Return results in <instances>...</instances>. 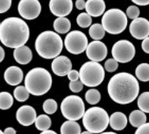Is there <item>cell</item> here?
I'll use <instances>...</instances> for the list:
<instances>
[{"instance_id":"cell-1","label":"cell","mask_w":149,"mask_h":134,"mask_svg":"<svg viewBox=\"0 0 149 134\" xmlns=\"http://www.w3.org/2000/svg\"><path fill=\"white\" fill-rule=\"evenodd\" d=\"M139 83L133 75L127 73H117L113 76L108 85V91L111 98L119 104L133 102L138 96Z\"/></svg>"},{"instance_id":"cell-2","label":"cell","mask_w":149,"mask_h":134,"mask_svg":"<svg viewBox=\"0 0 149 134\" xmlns=\"http://www.w3.org/2000/svg\"><path fill=\"white\" fill-rule=\"evenodd\" d=\"M28 26L17 17L6 18L0 25V40L3 45L11 48H17L25 45L29 37Z\"/></svg>"},{"instance_id":"cell-3","label":"cell","mask_w":149,"mask_h":134,"mask_svg":"<svg viewBox=\"0 0 149 134\" xmlns=\"http://www.w3.org/2000/svg\"><path fill=\"white\" fill-rule=\"evenodd\" d=\"M36 50L39 56L47 59L58 57L63 47V41L58 34L52 31H45L36 39Z\"/></svg>"},{"instance_id":"cell-4","label":"cell","mask_w":149,"mask_h":134,"mask_svg":"<svg viewBox=\"0 0 149 134\" xmlns=\"http://www.w3.org/2000/svg\"><path fill=\"white\" fill-rule=\"evenodd\" d=\"M52 84L51 75L45 68H33L26 75L24 80L25 87L30 94L40 96L49 90Z\"/></svg>"},{"instance_id":"cell-5","label":"cell","mask_w":149,"mask_h":134,"mask_svg":"<svg viewBox=\"0 0 149 134\" xmlns=\"http://www.w3.org/2000/svg\"><path fill=\"white\" fill-rule=\"evenodd\" d=\"M109 123L107 112L99 107L90 108L83 117V126L91 133H102L107 128Z\"/></svg>"},{"instance_id":"cell-6","label":"cell","mask_w":149,"mask_h":134,"mask_svg":"<svg viewBox=\"0 0 149 134\" xmlns=\"http://www.w3.org/2000/svg\"><path fill=\"white\" fill-rule=\"evenodd\" d=\"M127 16L123 11L117 8L109 9L103 14L101 24L105 30L111 35L123 32L127 25Z\"/></svg>"},{"instance_id":"cell-7","label":"cell","mask_w":149,"mask_h":134,"mask_svg":"<svg viewBox=\"0 0 149 134\" xmlns=\"http://www.w3.org/2000/svg\"><path fill=\"white\" fill-rule=\"evenodd\" d=\"M79 75L80 80L85 86L95 87L104 81L105 72L102 65L98 62L91 61L82 65Z\"/></svg>"},{"instance_id":"cell-8","label":"cell","mask_w":149,"mask_h":134,"mask_svg":"<svg viewBox=\"0 0 149 134\" xmlns=\"http://www.w3.org/2000/svg\"><path fill=\"white\" fill-rule=\"evenodd\" d=\"M61 110L65 118L70 120H78L83 117L85 113L84 103L79 96H68L62 102Z\"/></svg>"},{"instance_id":"cell-9","label":"cell","mask_w":149,"mask_h":134,"mask_svg":"<svg viewBox=\"0 0 149 134\" xmlns=\"http://www.w3.org/2000/svg\"><path fill=\"white\" fill-rule=\"evenodd\" d=\"M65 45L68 51L73 54L78 55L86 50L88 45L87 37L86 35L78 30L72 31L66 36Z\"/></svg>"},{"instance_id":"cell-10","label":"cell","mask_w":149,"mask_h":134,"mask_svg":"<svg viewBox=\"0 0 149 134\" xmlns=\"http://www.w3.org/2000/svg\"><path fill=\"white\" fill-rule=\"evenodd\" d=\"M135 48L132 42L122 40L118 41L113 45L112 54L116 61L121 63L130 62L135 55Z\"/></svg>"},{"instance_id":"cell-11","label":"cell","mask_w":149,"mask_h":134,"mask_svg":"<svg viewBox=\"0 0 149 134\" xmlns=\"http://www.w3.org/2000/svg\"><path fill=\"white\" fill-rule=\"evenodd\" d=\"M41 9V5L38 0H21L18 6L19 15L27 20L37 18Z\"/></svg>"},{"instance_id":"cell-12","label":"cell","mask_w":149,"mask_h":134,"mask_svg":"<svg viewBox=\"0 0 149 134\" xmlns=\"http://www.w3.org/2000/svg\"><path fill=\"white\" fill-rule=\"evenodd\" d=\"M87 57L91 61H103L107 56L108 50L105 44L100 40H94L88 44L86 49Z\"/></svg>"},{"instance_id":"cell-13","label":"cell","mask_w":149,"mask_h":134,"mask_svg":"<svg viewBox=\"0 0 149 134\" xmlns=\"http://www.w3.org/2000/svg\"><path fill=\"white\" fill-rule=\"evenodd\" d=\"M129 31L134 38L143 40L149 36V21L142 17L133 20L129 27Z\"/></svg>"},{"instance_id":"cell-14","label":"cell","mask_w":149,"mask_h":134,"mask_svg":"<svg viewBox=\"0 0 149 134\" xmlns=\"http://www.w3.org/2000/svg\"><path fill=\"white\" fill-rule=\"evenodd\" d=\"M49 6L54 15L58 17H65L72 10L73 3L72 0H50Z\"/></svg>"},{"instance_id":"cell-15","label":"cell","mask_w":149,"mask_h":134,"mask_svg":"<svg viewBox=\"0 0 149 134\" xmlns=\"http://www.w3.org/2000/svg\"><path fill=\"white\" fill-rule=\"evenodd\" d=\"M16 117L21 125L25 126H29L35 122L37 118L36 112L31 106H22L16 112Z\"/></svg>"},{"instance_id":"cell-16","label":"cell","mask_w":149,"mask_h":134,"mask_svg":"<svg viewBox=\"0 0 149 134\" xmlns=\"http://www.w3.org/2000/svg\"><path fill=\"white\" fill-rule=\"evenodd\" d=\"M72 66L71 60L63 55L56 57L52 64V71L56 75L61 77L68 75L71 70Z\"/></svg>"},{"instance_id":"cell-17","label":"cell","mask_w":149,"mask_h":134,"mask_svg":"<svg viewBox=\"0 0 149 134\" xmlns=\"http://www.w3.org/2000/svg\"><path fill=\"white\" fill-rule=\"evenodd\" d=\"M23 77L22 70L15 66L7 68L4 74L5 80L8 84L12 86H17L20 83L23 79Z\"/></svg>"},{"instance_id":"cell-18","label":"cell","mask_w":149,"mask_h":134,"mask_svg":"<svg viewBox=\"0 0 149 134\" xmlns=\"http://www.w3.org/2000/svg\"><path fill=\"white\" fill-rule=\"evenodd\" d=\"M106 8L104 0H88L85 9L91 17H97L104 14Z\"/></svg>"},{"instance_id":"cell-19","label":"cell","mask_w":149,"mask_h":134,"mask_svg":"<svg viewBox=\"0 0 149 134\" xmlns=\"http://www.w3.org/2000/svg\"><path fill=\"white\" fill-rule=\"evenodd\" d=\"M13 55L16 61L21 65L28 64L32 58L31 50L28 47L24 45L15 49Z\"/></svg>"},{"instance_id":"cell-20","label":"cell","mask_w":149,"mask_h":134,"mask_svg":"<svg viewBox=\"0 0 149 134\" xmlns=\"http://www.w3.org/2000/svg\"><path fill=\"white\" fill-rule=\"evenodd\" d=\"M127 117L122 112H114L111 115L109 118L111 127L116 131L123 130L127 126Z\"/></svg>"},{"instance_id":"cell-21","label":"cell","mask_w":149,"mask_h":134,"mask_svg":"<svg viewBox=\"0 0 149 134\" xmlns=\"http://www.w3.org/2000/svg\"><path fill=\"white\" fill-rule=\"evenodd\" d=\"M71 26L69 20L65 17L57 18L53 23L54 28L56 31L61 34H65L69 31Z\"/></svg>"},{"instance_id":"cell-22","label":"cell","mask_w":149,"mask_h":134,"mask_svg":"<svg viewBox=\"0 0 149 134\" xmlns=\"http://www.w3.org/2000/svg\"><path fill=\"white\" fill-rule=\"evenodd\" d=\"M129 120L132 126L138 128L146 123L147 117L144 112L142 111L135 110L131 113Z\"/></svg>"},{"instance_id":"cell-23","label":"cell","mask_w":149,"mask_h":134,"mask_svg":"<svg viewBox=\"0 0 149 134\" xmlns=\"http://www.w3.org/2000/svg\"><path fill=\"white\" fill-rule=\"evenodd\" d=\"M81 129L79 124L75 121L70 120L64 122L60 129L61 133L64 134H80Z\"/></svg>"},{"instance_id":"cell-24","label":"cell","mask_w":149,"mask_h":134,"mask_svg":"<svg viewBox=\"0 0 149 134\" xmlns=\"http://www.w3.org/2000/svg\"><path fill=\"white\" fill-rule=\"evenodd\" d=\"M106 32L102 24L95 23L90 27L89 34L90 37L93 40H100L104 38Z\"/></svg>"},{"instance_id":"cell-25","label":"cell","mask_w":149,"mask_h":134,"mask_svg":"<svg viewBox=\"0 0 149 134\" xmlns=\"http://www.w3.org/2000/svg\"><path fill=\"white\" fill-rule=\"evenodd\" d=\"M135 74L140 81L144 82L149 81V64L143 63L139 65L136 69Z\"/></svg>"},{"instance_id":"cell-26","label":"cell","mask_w":149,"mask_h":134,"mask_svg":"<svg viewBox=\"0 0 149 134\" xmlns=\"http://www.w3.org/2000/svg\"><path fill=\"white\" fill-rule=\"evenodd\" d=\"M35 122L36 128L42 131L48 130L52 124L51 120L50 117L45 114L39 116L37 117Z\"/></svg>"},{"instance_id":"cell-27","label":"cell","mask_w":149,"mask_h":134,"mask_svg":"<svg viewBox=\"0 0 149 134\" xmlns=\"http://www.w3.org/2000/svg\"><path fill=\"white\" fill-rule=\"evenodd\" d=\"M14 103L13 96L10 93L2 91L0 94V108L6 110L10 108Z\"/></svg>"},{"instance_id":"cell-28","label":"cell","mask_w":149,"mask_h":134,"mask_svg":"<svg viewBox=\"0 0 149 134\" xmlns=\"http://www.w3.org/2000/svg\"><path fill=\"white\" fill-rule=\"evenodd\" d=\"M29 94L25 87L20 86L16 87L14 91V95L16 100L24 102L28 99Z\"/></svg>"},{"instance_id":"cell-29","label":"cell","mask_w":149,"mask_h":134,"mask_svg":"<svg viewBox=\"0 0 149 134\" xmlns=\"http://www.w3.org/2000/svg\"><path fill=\"white\" fill-rule=\"evenodd\" d=\"M76 21L78 25L83 28L91 27L92 22L91 16L87 13H82L79 14Z\"/></svg>"},{"instance_id":"cell-30","label":"cell","mask_w":149,"mask_h":134,"mask_svg":"<svg viewBox=\"0 0 149 134\" xmlns=\"http://www.w3.org/2000/svg\"><path fill=\"white\" fill-rule=\"evenodd\" d=\"M85 98L87 102L91 105L98 103L101 99V94L97 89H91L86 91Z\"/></svg>"},{"instance_id":"cell-31","label":"cell","mask_w":149,"mask_h":134,"mask_svg":"<svg viewBox=\"0 0 149 134\" xmlns=\"http://www.w3.org/2000/svg\"><path fill=\"white\" fill-rule=\"evenodd\" d=\"M137 104L139 108L144 112L149 113V92L142 93L139 97Z\"/></svg>"},{"instance_id":"cell-32","label":"cell","mask_w":149,"mask_h":134,"mask_svg":"<svg viewBox=\"0 0 149 134\" xmlns=\"http://www.w3.org/2000/svg\"><path fill=\"white\" fill-rule=\"evenodd\" d=\"M58 108L57 102L53 99H48L44 102L43 104V110L48 114L54 113Z\"/></svg>"},{"instance_id":"cell-33","label":"cell","mask_w":149,"mask_h":134,"mask_svg":"<svg viewBox=\"0 0 149 134\" xmlns=\"http://www.w3.org/2000/svg\"><path fill=\"white\" fill-rule=\"evenodd\" d=\"M126 15L129 18L134 20L138 18L140 14V10L136 6H131L126 10Z\"/></svg>"},{"instance_id":"cell-34","label":"cell","mask_w":149,"mask_h":134,"mask_svg":"<svg viewBox=\"0 0 149 134\" xmlns=\"http://www.w3.org/2000/svg\"><path fill=\"white\" fill-rule=\"evenodd\" d=\"M118 67V62L114 59H109L104 63L106 70L109 73L113 72L117 70Z\"/></svg>"},{"instance_id":"cell-35","label":"cell","mask_w":149,"mask_h":134,"mask_svg":"<svg viewBox=\"0 0 149 134\" xmlns=\"http://www.w3.org/2000/svg\"><path fill=\"white\" fill-rule=\"evenodd\" d=\"M83 84L81 81H71L69 84L70 89L74 93L79 92L83 89Z\"/></svg>"},{"instance_id":"cell-36","label":"cell","mask_w":149,"mask_h":134,"mask_svg":"<svg viewBox=\"0 0 149 134\" xmlns=\"http://www.w3.org/2000/svg\"><path fill=\"white\" fill-rule=\"evenodd\" d=\"M12 0H1L0 13L1 14L6 12L10 8Z\"/></svg>"},{"instance_id":"cell-37","label":"cell","mask_w":149,"mask_h":134,"mask_svg":"<svg viewBox=\"0 0 149 134\" xmlns=\"http://www.w3.org/2000/svg\"><path fill=\"white\" fill-rule=\"evenodd\" d=\"M135 134H149V123H145L139 127Z\"/></svg>"},{"instance_id":"cell-38","label":"cell","mask_w":149,"mask_h":134,"mask_svg":"<svg viewBox=\"0 0 149 134\" xmlns=\"http://www.w3.org/2000/svg\"><path fill=\"white\" fill-rule=\"evenodd\" d=\"M68 76L71 81H78L79 77V73L76 70H71L68 73Z\"/></svg>"},{"instance_id":"cell-39","label":"cell","mask_w":149,"mask_h":134,"mask_svg":"<svg viewBox=\"0 0 149 134\" xmlns=\"http://www.w3.org/2000/svg\"><path fill=\"white\" fill-rule=\"evenodd\" d=\"M142 48L146 53L149 54V36L143 39L142 41Z\"/></svg>"},{"instance_id":"cell-40","label":"cell","mask_w":149,"mask_h":134,"mask_svg":"<svg viewBox=\"0 0 149 134\" xmlns=\"http://www.w3.org/2000/svg\"><path fill=\"white\" fill-rule=\"evenodd\" d=\"M86 2L84 0H77L75 3L76 7L79 10L86 9Z\"/></svg>"},{"instance_id":"cell-41","label":"cell","mask_w":149,"mask_h":134,"mask_svg":"<svg viewBox=\"0 0 149 134\" xmlns=\"http://www.w3.org/2000/svg\"><path fill=\"white\" fill-rule=\"evenodd\" d=\"M137 5L146 6L149 4V0H131Z\"/></svg>"},{"instance_id":"cell-42","label":"cell","mask_w":149,"mask_h":134,"mask_svg":"<svg viewBox=\"0 0 149 134\" xmlns=\"http://www.w3.org/2000/svg\"><path fill=\"white\" fill-rule=\"evenodd\" d=\"M16 131L14 129L11 128V127H8L5 130L4 133V134H13L16 133Z\"/></svg>"},{"instance_id":"cell-43","label":"cell","mask_w":149,"mask_h":134,"mask_svg":"<svg viewBox=\"0 0 149 134\" xmlns=\"http://www.w3.org/2000/svg\"><path fill=\"white\" fill-rule=\"evenodd\" d=\"M0 50H1V51H0V52H1V59H0V60H1V62L4 59L5 53L4 49L1 46Z\"/></svg>"},{"instance_id":"cell-44","label":"cell","mask_w":149,"mask_h":134,"mask_svg":"<svg viewBox=\"0 0 149 134\" xmlns=\"http://www.w3.org/2000/svg\"><path fill=\"white\" fill-rule=\"evenodd\" d=\"M40 134H57L56 132L52 130H48L44 131H42Z\"/></svg>"},{"instance_id":"cell-45","label":"cell","mask_w":149,"mask_h":134,"mask_svg":"<svg viewBox=\"0 0 149 134\" xmlns=\"http://www.w3.org/2000/svg\"><path fill=\"white\" fill-rule=\"evenodd\" d=\"M102 134H116L114 132H103Z\"/></svg>"},{"instance_id":"cell-46","label":"cell","mask_w":149,"mask_h":134,"mask_svg":"<svg viewBox=\"0 0 149 134\" xmlns=\"http://www.w3.org/2000/svg\"><path fill=\"white\" fill-rule=\"evenodd\" d=\"M81 134H91V133L87 131L83 132Z\"/></svg>"}]
</instances>
